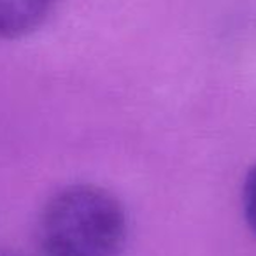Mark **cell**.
I'll return each instance as SVG.
<instances>
[{
  "instance_id": "277c9868",
  "label": "cell",
  "mask_w": 256,
  "mask_h": 256,
  "mask_svg": "<svg viewBox=\"0 0 256 256\" xmlns=\"http://www.w3.org/2000/svg\"><path fill=\"white\" fill-rule=\"evenodd\" d=\"M0 256H23L22 252H16L12 249H8V248H0Z\"/></svg>"
},
{
  "instance_id": "3957f363",
  "label": "cell",
  "mask_w": 256,
  "mask_h": 256,
  "mask_svg": "<svg viewBox=\"0 0 256 256\" xmlns=\"http://www.w3.org/2000/svg\"><path fill=\"white\" fill-rule=\"evenodd\" d=\"M242 207L249 228L256 235V165L249 168L242 186Z\"/></svg>"
},
{
  "instance_id": "6da1fadb",
  "label": "cell",
  "mask_w": 256,
  "mask_h": 256,
  "mask_svg": "<svg viewBox=\"0 0 256 256\" xmlns=\"http://www.w3.org/2000/svg\"><path fill=\"white\" fill-rule=\"evenodd\" d=\"M126 234L121 202L93 184L60 190L44 206L39 220L42 256H121Z\"/></svg>"
},
{
  "instance_id": "7a4b0ae2",
  "label": "cell",
  "mask_w": 256,
  "mask_h": 256,
  "mask_svg": "<svg viewBox=\"0 0 256 256\" xmlns=\"http://www.w3.org/2000/svg\"><path fill=\"white\" fill-rule=\"evenodd\" d=\"M54 0H0V39H20L48 20Z\"/></svg>"
}]
</instances>
